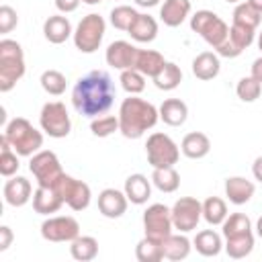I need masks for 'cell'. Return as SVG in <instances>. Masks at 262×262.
<instances>
[{
	"label": "cell",
	"instance_id": "cell-1",
	"mask_svg": "<svg viewBox=\"0 0 262 262\" xmlns=\"http://www.w3.org/2000/svg\"><path fill=\"white\" fill-rule=\"evenodd\" d=\"M115 84L113 78L102 70H92L78 78L72 90V104L78 115L94 119L104 115L115 102Z\"/></svg>",
	"mask_w": 262,
	"mask_h": 262
},
{
	"label": "cell",
	"instance_id": "cell-2",
	"mask_svg": "<svg viewBox=\"0 0 262 262\" xmlns=\"http://www.w3.org/2000/svg\"><path fill=\"white\" fill-rule=\"evenodd\" d=\"M119 131L127 139H139L145 131L154 129L160 121V111L147 102L145 98H139L137 94H129L119 106Z\"/></svg>",
	"mask_w": 262,
	"mask_h": 262
},
{
	"label": "cell",
	"instance_id": "cell-3",
	"mask_svg": "<svg viewBox=\"0 0 262 262\" xmlns=\"http://www.w3.org/2000/svg\"><path fill=\"white\" fill-rule=\"evenodd\" d=\"M25 51L14 39L0 41V92H10L25 76Z\"/></svg>",
	"mask_w": 262,
	"mask_h": 262
},
{
	"label": "cell",
	"instance_id": "cell-4",
	"mask_svg": "<svg viewBox=\"0 0 262 262\" xmlns=\"http://www.w3.org/2000/svg\"><path fill=\"white\" fill-rule=\"evenodd\" d=\"M2 135L10 141L12 149H14L18 156H33V154H37V151L41 149V145H43V133L37 131V129L31 125V121L25 119V117H14V119H10V121L6 123Z\"/></svg>",
	"mask_w": 262,
	"mask_h": 262
},
{
	"label": "cell",
	"instance_id": "cell-5",
	"mask_svg": "<svg viewBox=\"0 0 262 262\" xmlns=\"http://www.w3.org/2000/svg\"><path fill=\"white\" fill-rule=\"evenodd\" d=\"M104 31H106V23L100 14L90 12V14L82 16V20L74 29V37H72L76 49L82 53H94L104 39Z\"/></svg>",
	"mask_w": 262,
	"mask_h": 262
},
{
	"label": "cell",
	"instance_id": "cell-6",
	"mask_svg": "<svg viewBox=\"0 0 262 262\" xmlns=\"http://www.w3.org/2000/svg\"><path fill=\"white\" fill-rule=\"evenodd\" d=\"M190 29L199 33L213 49H217L229 37L227 23L221 16H217L213 10H196L190 16Z\"/></svg>",
	"mask_w": 262,
	"mask_h": 262
},
{
	"label": "cell",
	"instance_id": "cell-7",
	"mask_svg": "<svg viewBox=\"0 0 262 262\" xmlns=\"http://www.w3.org/2000/svg\"><path fill=\"white\" fill-rule=\"evenodd\" d=\"M145 156H147V164L151 168H166V166H174L178 162L180 147L176 145V141L170 135L156 131L145 141Z\"/></svg>",
	"mask_w": 262,
	"mask_h": 262
},
{
	"label": "cell",
	"instance_id": "cell-8",
	"mask_svg": "<svg viewBox=\"0 0 262 262\" xmlns=\"http://www.w3.org/2000/svg\"><path fill=\"white\" fill-rule=\"evenodd\" d=\"M39 125L49 137H55V139L68 137L72 131V119L66 104L59 100L45 102L39 113Z\"/></svg>",
	"mask_w": 262,
	"mask_h": 262
},
{
	"label": "cell",
	"instance_id": "cell-9",
	"mask_svg": "<svg viewBox=\"0 0 262 262\" xmlns=\"http://www.w3.org/2000/svg\"><path fill=\"white\" fill-rule=\"evenodd\" d=\"M51 188L61 196L63 205H68L72 211H84L90 205V199H92L90 186L84 180H78V178H74L66 172Z\"/></svg>",
	"mask_w": 262,
	"mask_h": 262
},
{
	"label": "cell",
	"instance_id": "cell-10",
	"mask_svg": "<svg viewBox=\"0 0 262 262\" xmlns=\"http://www.w3.org/2000/svg\"><path fill=\"white\" fill-rule=\"evenodd\" d=\"M29 170L35 176L37 184L39 186H47V188H51L63 176L59 158L51 149H39L37 154H33L31 162H29Z\"/></svg>",
	"mask_w": 262,
	"mask_h": 262
},
{
	"label": "cell",
	"instance_id": "cell-11",
	"mask_svg": "<svg viewBox=\"0 0 262 262\" xmlns=\"http://www.w3.org/2000/svg\"><path fill=\"white\" fill-rule=\"evenodd\" d=\"M174 229L172 223V209L162 205V203H154L143 211V231L147 237L160 239L164 242Z\"/></svg>",
	"mask_w": 262,
	"mask_h": 262
},
{
	"label": "cell",
	"instance_id": "cell-12",
	"mask_svg": "<svg viewBox=\"0 0 262 262\" xmlns=\"http://www.w3.org/2000/svg\"><path fill=\"white\" fill-rule=\"evenodd\" d=\"M203 217V203L194 196H180L174 205H172V223L174 229L188 233L192 229H196L199 221Z\"/></svg>",
	"mask_w": 262,
	"mask_h": 262
},
{
	"label": "cell",
	"instance_id": "cell-13",
	"mask_svg": "<svg viewBox=\"0 0 262 262\" xmlns=\"http://www.w3.org/2000/svg\"><path fill=\"white\" fill-rule=\"evenodd\" d=\"M41 235L47 242H72L80 235V223L70 217V215H57V217H49L41 223Z\"/></svg>",
	"mask_w": 262,
	"mask_h": 262
},
{
	"label": "cell",
	"instance_id": "cell-14",
	"mask_svg": "<svg viewBox=\"0 0 262 262\" xmlns=\"http://www.w3.org/2000/svg\"><path fill=\"white\" fill-rule=\"evenodd\" d=\"M137 47L129 41H113L108 47H106V53H104V59L111 68L115 70H129L135 66V57H137Z\"/></svg>",
	"mask_w": 262,
	"mask_h": 262
},
{
	"label": "cell",
	"instance_id": "cell-15",
	"mask_svg": "<svg viewBox=\"0 0 262 262\" xmlns=\"http://www.w3.org/2000/svg\"><path fill=\"white\" fill-rule=\"evenodd\" d=\"M129 205V199L125 194V190L119 188H104L98 194V211L102 217L106 219H119L125 215Z\"/></svg>",
	"mask_w": 262,
	"mask_h": 262
},
{
	"label": "cell",
	"instance_id": "cell-16",
	"mask_svg": "<svg viewBox=\"0 0 262 262\" xmlns=\"http://www.w3.org/2000/svg\"><path fill=\"white\" fill-rule=\"evenodd\" d=\"M2 194L10 207H23L33 199V186L25 176H10L4 182Z\"/></svg>",
	"mask_w": 262,
	"mask_h": 262
},
{
	"label": "cell",
	"instance_id": "cell-17",
	"mask_svg": "<svg viewBox=\"0 0 262 262\" xmlns=\"http://www.w3.org/2000/svg\"><path fill=\"white\" fill-rule=\"evenodd\" d=\"M43 35L49 43L53 45H61L66 43L70 37H74V29L68 16L63 14H51L45 23H43Z\"/></svg>",
	"mask_w": 262,
	"mask_h": 262
},
{
	"label": "cell",
	"instance_id": "cell-18",
	"mask_svg": "<svg viewBox=\"0 0 262 262\" xmlns=\"http://www.w3.org/2000/svg\"><path fill=\"white\" fill-rule=\"evenodd\" d=\"M256 192V186L252 180L244 176H229L225 180V196L233 205H246Z\"/></svg>",
	"mask_w": 262,
	"mask_h": 262
},
{
	"label": "cell",
	"instance_id": "cell-19",
	"mask_svg": "<svg viewBox=\"0 0 262 262\" xmlns=\"http://www.w3.org/2000/svg\"><path fill=\"white\" fill-rule=\"evenodd\" d=\"M190 14V0H164L160 18L166 27H180Z\"/></svg>",
	"mask_w": 262,
	"mask_h": 262
},
{
	"label": "cell",
	"instance_id": "cell-20",
	"mask_svg": "<svg viewBox=\"0 0 262 262\" xmlns=\"http://www.w3.org/2000/svg\"><path fill=\"white\" fill-rule=\"evenodd\" d=\"M180 151L190 160H201L211 151V139L203 131H190L182 137Z\"/></svg>",
	"mask_w": 262,
	"mask_h": 262
},
{
	"label": "cell",
	"instance_id": "cell-21",
	"mask_svg": "<svg viewBox=\"0 0 262 262\" xmlns=\"http://www.w3.org/2000/svg\"><path fill=\"white\" fill-rule=\"evenodd\" d=\"M125 194H127V199H129V203H133V205H143V203H147V199L151 196V178L147 180V176H143V174H131V176H127V180H125Z\"/></svg>",
	"mask_w": 262,
	"mask_h": 262
},
{
	"label": "cell",
	"instance_id": "cell-22",
	"mask_svg": "<svg viewBox=\"0 0 262 262\" xmlns=\"http://www.w3.org/2000/svg\"><path fill=\"white\" fill-rule=\"evenodd\" d=\"M63 201L61 196L53 190V188H47V186H37V190L33 192V209L35 213L39 215H51V213H57L61 209Z\"/></svg>",
	"mask_w": 262,
	"mask_h": 262
},
{
	"label": "cell",
	"instance_id": "cell-23",
	"mask_svg": "<svg viewBox=\"0 0 262 262\" xmlns=\"http://www.w3.org/2000/svg\"><path fill=\"white\" fill-rule=\"evenodd\" d=\"M160 119L170 125V127H180L184 125L186 117H188V106L184 100L180 98H166L162 104H160Z\"/></svg>",
	"mask_w": 262,
	"mask_h": 262
},
{
	"label": "cell",
	"instance_id": "cell-24",
	"mask_svg": "<svg viewBox=\"0 0 262 262\" xmlns=\"http://www.w3.org/2000/svg\"><path fill=\"white\" fill-rule=\"evenodd\" d=\"M127 33L137 43H151L158 37V20L154 16H149V14H141L139 12Z\"/></svg>",
	"mask_w": 262,
	"mask_h": 262
},
{
	"label": "cell",
	"instance_id": "cell-25",
	"mask_svg": "<svg viewBox=\"0 0 262 262\" xmlns=\"http://www.w3.org/2000/svg\"><path fill=\"white\" fill-rule=\"evenodd\" d=\"M221 70V61L219 55L213 51H203L192 59V74L199 80H213L219 76Z\"/></svg>",
	"mask_w": 262,
	"mask_h": 262
},
{
	"label": "cell",
	"instance_id": "cell-26",
	"mask_svg": "<svg viewBox=\"0 0 262 262\" xmlns=\"http://www.w3.org/2000/svg\"><path fill=\"white\" fill-rule=\"evenodd\" d=\"M162 248H164V258L166 260H184L188 258L190 254V248H192V242L180 231V233H170L164 242H162Z\"/></svg>",
	"mask_w": 262,
	"mask_h": 262
},
{
	"label": "cell",
	"instance_id": "cell-27",
	"mask_svg": "<svg viewBox=\"0 0 262 262\" xmlns=\"http://www.w3.org/2000/svg\"><path fill=\"white\" fill-rule=\"evenodd\" d=\"M192 246H194V250H196L201 256L213 258V256H217V254L223 250V239H221V235H219L217 231H213V229H203V231H199V233L194 235Z\"/></svg>",
	"mask_w": 262,
	"mask_h": 262
},
{
	"label": "cell",
	"instance_id": "cell-28",
	"mask_svg": "<svg viewBox=\"0 0 262 262\" xmlns=\"http://www.w3.org/2000/svg\"><path fill=\"white\" fill-rule=\"evenodd\" d=\"M166 59L160 51H154V49H139L137 51V57H135V70H139L145 78H154L162 68H164Z\"/></svg>",
	"mask_w": 262,
	"mask_h": 262
},
{
	"label": "cell",
	"instance_id": "cell-29",
	"mask_svg": "<svg viewBox=\"0 0 262 262\" xmlns=\"http://www.w3.org/2000/svg\"><path fill=\"white\" fill-rule=\"evenodd\" d=\"M70 254L78 262H90L98 256V242L92 235H78L70 242Z\"/></svg>",
	"mask_w": 262,
	"mask_h": 262
},
{
	"label": "cell",
	"instance_id": "cell-30",
	"mask_svg": "<svg viewBox=\"0 0 262 262\" xmlns=\"http://www.w3.org/2000/svg\"><path fill=\"white\" fill-rule=\"evenodd\" d=\"M225 252L229 258L233 260H239V258H246L252 254L254 250V233L248 231V233H239V235H231V237H225Z\"/></svg>",
	"mask_w": 262,
	"mask_h": 262
},
{
	"label": "cell",
	"instance_id": "cell-31",
	"mask_svg": "<svg viewBox=\"0 0 262 262\" xmlns=\"http://www.w3.org/2000/svg\"><path fill=\"white\" fill-rule=\"evenodd\" d=\"M151 80H154L156 88L168 92V90H174V88L180 86V82H182V70H180V66H176L174 61H166L164 68H162Z\"/></svg>",
	"mask_w": 262,
	"mask_h": 262
},
{
	"label": "cell",
	"instance_id": "cell-32",
	"mask_svg": "<svg viewBox=\"0 0 262 262\" xmlns=\"http://www.w3.org/2000/svg\"><path fill=\"white\" fill-rule=\"evenodd\" d=\"M151 184L158 190H162V192H174L180 186V174L176 172L174 166L154 168V172H151Z\"/></svg>",
	"mask_w": 262,
	"mask_h": 262
},
{
	"label": "cell",
	"instance_id": "cell-33",
	"mask_svg": "<svg viewBox=\"0 0 262 262\" xmlns=\"http://www.w3.org/2000/svg\"><path fill=\"white\" fill-rule=\"evenodd\" d=\"M135 258L139 262H160L164 260V248L160 239L154 237H141L135 246Z\"/></svg>",
	"mask_w": 262,
	"mask_h": 262
},
{
	"label": "cell",
	"instance_id": "cell-34",
	"mask_svg": "<svg viewBox=\"0 0 262 262\" xmlns=\"http://www.w3.org/2000/svg\"><path fill=\"white\" fill-rule=\"evenodd\" d=\"M227 215V205L221 196H209L203 201V219L209 225H221Z\"/></svg>",
	"mask_w": 262,
	"mask_h": 262
},
{
	"label": "cell",
	"instance_id": "cell-35",
	"mask_svg": "<svg viewBox=\"0 0 262 262\" xmlns=\"http://www.w3.org/2000/svg\"><path fill=\"white\" fill-rule=\"evenodd\" d=\"M0 147H2V151H0V174H2L4 178H10V176H14V174L18 172V168H20L18 154L12 149L10 141H8L4 135L0 137Z\"/></svg>",
	"mask_w": 262,
	"mask_h": 262
},
{
	"label": "cell",
	"instance_id": "cell-36",
	"mask_svg": "<svg viewBox=\"0 0 262 262\" xmlns=\"http://www.w3.org/2000/svg\"><path fill=\"white\" fill-rule=\"evenodd\" d=\"M221 229H223V237L248 233V231H252V221H250V217L246 213H231L221 223Z\"/></svg>",
	"mask_w": 262,
	"mask_h": 262
},
{
	"label": "cell",
	"instance_id": "cell-37",
	"mask_svg": "<svg viewBox=\"0 0 262 262\" xmlns=\"http://www.w3.org/2000/svg\"><path fill=\"white\" fill-rule=\"evenodd\" d=\"M262 20V12H258L256 8H252L248 2H237V6L233 8V23L248 27V29H258Z\"/></svg>",
	"mask_w": 262,
	"mask_h": 262
},
{
	"label": "cell",
	"instance_id": "cell-38",
	"mask_svg": "<svg viewBox=\"0 0 262 262\" xmlns=\"http://www.w3.org/2000/svg\"><path fill=\"white\" fill-rule=\"evenodd\" d=\"M39 82H41V88L47 94H51V96L63 94L66 92V86H68V80H66V76L59 70H45L41 74V80Z\"/></svg>",
	"mask_w": 262,
	"mask_h": 262
},
{
	"label": "cell",
	"instance_id": "cell-39",
	"mask_svg": "<svg viewBox=\"0 0 262 262\" xmlns=\"http://www.w3.org/2000/svg\"><path fill=\"white\" fill-rule=\"evenodd\" d=\"M137 10L133 6H127V4H119L111 10V25L119 31H129V27L133 25V20L137 18Z\"/></svg>",
	"mask_w": 262,
	"mask_h": 262
},
{
	"label": "cell",
	"instance_id": "cell-40",
	"mask_svg": "<svg viewBox=\"0 0 262 262\" xmlns=\"http://www.w3.org/2000/svg\"><path fill=\"white\" fill-rule=\"evenodd\" d=\"M119 82H121V86L127 94H139L145 88V76L135 68L123 70L121 76H119Z\"/></svg>",
	"mask_w": 262,
	"mask_h": 262
},
{
	"label": "cell",
	"instance_id": "cell-41",
	"mask_svg": "<svg viewBox=\"0 0 262 262\" xmlns=\"http://www.w3.org/2000/svg\"><path fill=\"white\" fill-rule=\"evenodd\" d=\"M235 94L244 102H254L262 94V84L256 78H252V76H244L237 82V86H235Z\"/></svg>",
	"mask_w": 262,
	"mask_h": 262
},
{
	"label": "cell",
	"instance_id": "cell-42",
	"mask_svg": "<svg viewBox=\"0 0 262 262\" xmlns=\"http://www.w3.org/2000/svg\"><path fill=\"white\" fill-rule=\"evenodd\" d=\"M90 131L96 137H108L115 131H119V117L106 115V117H94L90 123Z\"/></svg>",
	"mask_w": 262,
	"mask_h": 262
},
{
	"label": "cell",
	"instance_id": "cell-43",
	"mask_svg": "<svg viewBox=\"0 0 262 262\" xmlns=\"http://www.w3.org/2000/svg\"><path fill=\"white\" fill-rule=\"evenodd\" d=\"M229 39H231V41H233V43L244 51V49H248V47L254 43V39H256V31L233 23V25L229 27Z\"/></svg>",
	"mask_w": 262,
	"mask_h": 262
},
{
	"label": "cell",
	"instance_id": "cell-44",
	"mask_svg": "<svg viewBox=\"0 0 262 262\" xmlns=\"http://www.w3.org/2000/svg\"><path fill=\"white\" fill-rule=\"evenodd\" d=\"M16 25H18V14H16V10H14L12 6H8V4H2V6H0V33L6 35V33H10Z\"/></svg>",
	"mask_w": 262,
	"mask_h": 262
},
{
	"label": "cell",
	"instance_id": "cell-45",
	"mask_svg": "<svg viewBox=\"0 0 262 262\" xmlns=\"http://www.w3.org/2000/svg\"><path fill=\"white\" fill-rule=\"evenodd\" d=\"M215 51H217V55H221V57H229V59H233V57H237V55L242 53V49H239V47H237L229 37H227V39H225V41H223Z\"/></svg>",
	"mask_w": 262,
	"mask_h": 262
},
{
	"label": "cell",
	"instance_id": "cell-46",
	"mask_svg": "<svg viewBox=\"0 0 262 262\" xmlns=\"http://www.w3.org/2000/svg\"><path fill=\"white\" fill-rule=\"evenodd\" d=\"M12 229L8 227V225H2L0 227V252H6L8 248H10V244H12Z\"/></svg>",
	"mask_w": 262,
	"mask_h": 262
},
{
	"label": "cell",
	"instance_id": "cell-47",
	"mask_svg": "<svg viewBox=\"0 0 262 262\" xmlns=\"http://www.w3.org/2000/svg\"><path fill=\"white\" fill-rule=\"evenodd\" d=\"M82 0H55V8L61 12V14H68V12H74L78 6H80Z\"/></svg>",
	"mask_w": 262,
	"mask_h": 262
},
{
	"label": "cell",
	"instance_id": "cell-48",
	"mask_svg": "<svg viewBox=\"0 0 262 262\" xmlns=\"http://www.w3.org/2000/svg\"><path fill=\"white\" fill-rule=\"evenodd\" d=\"M252 78H256L260 84H262V57H256L254 63H252Z\"/></svg>",
	"mask_w": 262,
	"mask_h": 262
},
{
	"label": "cell",
	"instance_id": "cell-49",
	"mask_svg": "<svg viewBox=\"0 0 262 262\" xmlns=\"http://www.w3.org/2000/svg\"><path fill=\"white\" fill-rule=\"evenodd\" d=\"M252 174H254V178H256L258 182H262V156H258V158L254 160V164H252Z\"/></svg>",
	"mask_w": 262,
	"mask_h": 262
},
{
	"label": "cell",
	"instance_id": "cell-50",
	"mask_svg": "<svg viewBox=\"0 0 262 262\" xmlns=\"http://www.w3.org/2000/svg\"><path fill=\"white\" fill-rule=\"evenodd\" d=\"M137 6H143V8H151V6H158L160 0H135Z\"/></svg>",
	"mask_w": 262,
	"mask_h": 262
},
{
	"label": "cell",
	"instance_id": "cell-51",
	"mask_svg": "<svg viewBox=\"0 0 262 262\" xmlns=\"http://www.w3.org/2000/svg\"><path fill=\"white\" fill-rule=\"evenodd\" d=\"M246 2H248L252 8H256L258 12H262V0H246Z\"/></svg>",
	"mask_w": 262,
	"mask_h": 262
},
{
	"label": "cell",
	"instance_id": "cell-52",
	"mask_svg": "<svg viewBox=\"0 0 262 262\" xmlns=\"http://www.w3.org/2000/svg\"><path fill=\"white\" fill-rule=\"evenodd\" d=\"M256 233L262 239V217H258V221H256Z\"/></svg>",
	"mask_w": 262,
	"mask_h": 262
},
{
	"label": "cell",
	"instance_id": "cell-53",
	"mask_svg": "<svg viewBox=\"0 0 262 262\" xmlns=\"http://www.w3.org/2000/svg\"><path fill=\"white\" fill-rule=\"evenodd\" d=\"M84 4H90V6H94V4H100L102 0H82Z\"/></svg>",
	"mask_w": 262,
	"mask_h": 262
},
{
	"label": "cell",
	"instance_id": "cell-54",
	"mask_svg": "<svg viewBox=\"0 0 262 262\" xmlns=\"http://www.w3.org/2000/svg\"><path fill=\"white\" fill-rule=\"evenodd\" d=\"M258 49H260V51H262V31H260V33H258Z\"/></svg>",
	"mask_w": 262,
	"mask_h": 262
},
{
	"label": "cell",
	"instance_id": "cell-55",
	"mask_svg": "<svg viewBox=\"0 0 262 262\" xmlns=\"http://www.w3.org/2000/svg\"><path fill=\"white\" fill-rule=\"evenodd\" d=\"M225 2H231V4H237L239 0H225Z\"/></svg>",
	"mask_w": 262,
	"mask_h": 262
}]
</instances>
